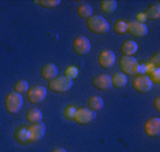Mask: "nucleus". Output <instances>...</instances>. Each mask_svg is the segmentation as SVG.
<instances>
[{
    "instance_id": "f257e3e1",
    "label": "nucleus",
    "mask_w": 160,
    "mask_h": 152,
    "mask_svg": "<svg viewBox=\"0 0 160 152\" xmlns=\"http://www.w3.org/2000/svg\"><path fill=\"white\" fill-rule=\"evenodd\" d=\"M87 27L91 33L95 34H106L111 30L109 23L102 16H91L89 18H87Z\"/></svg>"
},
{
    "instance_id": "f03ea898",
    "label": "nucleus",
    "mask_w": 160,
    "mask_h": 152,
    "mask_svg": "<svg viewBox=\"0 0 160 152\" xmlns=\"http://www.w3.org/2000/svg\"><path fill=\"white\" fill-rule=\"evenodd\" d=\"M23 103H24V99L20 93L12 92L6 96V100H4V107L9 111L10 114H16L21 110L23 107Z\"/></svg>"
},
{
    "instance_id": "7ed1b4c3",
    "label": "nucleus",
    "mask_w": 160,
    "mask_h": 152,
    "mask_svg": "<svg viewBox=\"0 0 160 152\" xmlns=\"http://www.w3.org/2000/svg\"><path fill=\"white\" fill-rule=\"evenodd\" d=\"M72 81L65 76H57L48 82V89L55 93H65L72 89Z\"/></svg>"
},
{
    "instance_id": "20e7f679",
    "label": "nucleus",
    "mask_w": 160,
    "mask_h": 152,
    "mask_svg": "<svg viewBox=\"0 0 160 152\" xmlns=\"http://www.w3.org/2000/svg\"><path fill=\"white\" fill-rule=\"evenodd\" d=\"M119 66L123 75H136L139 72V62L133 57H122L119 59Z\"/></svg>"
},
{
    "instance_id": "39448f33",
    "label": "nucleus",
    "mask_w": 160,
    "mask_h": 152,
    "mask_svg": "<svg viewBox=\"0 0 160 152\" xmlns=\"http://www.w3.org/2000/svg\"><path fill=\"white\" fill-rule=\"evenodd\" d=\"M133 89L139 93H148L153 89V83L146 75H138L133 79Z\"/></svg>"
},
{
    "instance_id": "423d86ee",
    "label": "nucleus",
    "mask_w": 160,
    "mask_h": 152,
    "mask_svg": "<svg viewBox=\"0 0 160 152\" xmlns=\"http://www.w3.org/2000/svg\"><path fill=\"white\" fill-rule=\"evenodd\" d=\"M95 118H97L95 111L89 110L88 107L77 108L75 116H74V121L78 122V124H89V122H92Z\"/></svg>"
},
{
    "instance_id": "0eeeda50",
    "label": "nucleus",
    "mask_w": 160,
    "mask_h": 152,
    "mask_svg": "<svg viewBox=\"0 0 160 152\" xmlns=\"http://www.w3.org/2000/svg\"><path fill=\"white\" fill-rule=\"evenodd\" d=\"M28 130V140L30 142H37V141L42 140V137L45 135V124L44 122H36L31 124L30 127H27Z\"/></svg>"
},
{
    "instance_id": "6e6552de",
    "label": "nucleus",
    "mask_w": 160,
    "mask_h": 152,
    "mask_svg": "<svg viewBox=\"0 0 160 152\" xmlns=\"http://www.w3.org/2000/svg\"><path fill=\"white\" fill-rule=\"evenodd\" d=\"M72 48L75 51V54L78 55H87L91 51V41L84 35H78L74 38Z\"/></svg>"
},
{
    "instance_id": "1a4fd4ad",
    "label": "nucleus",
    "mask_w": 160,
    "mask_h": 152,
    "mask_svg": "<svg viewBox=\"0 0 160 152\" xmlns=\"http://www.w3.org/2000/svg\"><path fill=\"white\" fill-rule=\"evenodd\" d=\"M98 62H99V65L102 66V68H105V69L112 68V66L115 65V62H116L115 52H113V51H111V49L101 51L99 55H98Z\"/></svg>"
},
{
    "instance_id": "9d476101",
    "label": "nucleus",
    "mask_w": 160,
    "mask_h": 152,
    "mask_svg": "<svg viewBox=\"0 0 160 152\" xmlns=\"http://www.w3.org/2000/svg\"><path fill=\"white\" fill-rule=\"evenodd\" d=\"M130 35L133 37H138V38H142V37L148 35V27H146L145 23H139V21H129L128 23V31Z\"/></svg>"
},
{
    "instance_id": "9b49d317",
    "label": "nucleus",
    "mask_w": 160,
    "mask_h": 152,
    "mask_svg": "<svg viewBox=\"0 0 160 152\" xmlns=\"http://www.w3.org/2000/svg\"><path fill=\"white\" fill-rule=\"evenodd\" d=\"M45 97H47V89L44 86H33L27 92V99L30 103H41Z\"/></svg>"
},
{
    "instance_id": "f8f14e48",
    "label": "nucleus",
    "mask_w": 160,
    "mask_h": 152,
    "mask_svg": "<svg viewBox=\"0 0 160 152\" xmlns=\"http://www.w3.org/2000/svg\"><path fill=\"white\" fill-rule=\"evenodd\" d=\"M92 86L98 90H109L112 87V76H109L106 73L97 75L92 79Z\"/></svg>"
},
{
    "instance_id": "ddd939ff",
    "label": "nucleus",
    "mask_w": 160,
    "mask_h": 152,
    "mask_svg": "<svg viewBox=\"0 0 160 152\" xmlns=\"http://www.w3.org/2000/svg\"><path fill=\"white\" fill-rule=\"evenodd\" d=\"M145 132L149 137H157L160 134V118L152 117L145 122Z\"/></svg>"
},
{
    "instance_id": "4468645a",
    "label": "nucleus",
    "mask_w": 160,
    "mask_h": 152,
    "mask_svg": "<svg viewBox=\"0 0 160 152\" xmlns=\"http://www.w3.org/2000/svg\"><path fill=\"white\" fill-rule=\"evenodd\" d=\"M13 138H14L16 142L18 144H28L30 140H28V130L26 125H20L14 130L13 132Z\"/></svg>"
},
{
    "instance_id": "2eb2a0df",
    "label": "nucleus",
    "mask_w": 160,
    "mask_h": 152,
    "mask_svg": "<svg viewBox=\"0 0 160 152\" xmlns=\"http://www.w3.org/2000/svg\"><path fill=\"white\" fill-rule=\"evenodd\" d=\"M58 76V68L54 65V63H47L41 68V78L45 79V81H52L54 78Z\"/></svg>"
},
{
    "instance_id": "dca6fc26",
    "label": "nucleus",
    "mask_w": 160,
    "mask_h": 152,
    "mask_svg": "<svg viewBox=\"0 0 160 152\" xmlns=\"http://www.w3.org/2000/svg\"><path fill=\"white\" fill-rule=\"evenodd\" d=\"M121 52L123 54V57H132L133 54H136V52H138V44H136L135 41H132V39L122 42Z\"/></svg>"
},
{
    "instance_id": "f3484780",
    "label": "nucleus",
    "mask_w": 160,
    "mask_h": 152,
    "mask_svg": "<svg viewBox=\"0 0 160 152\" xmlns=\"http://www.w3.org/2000/svg\"><path fill=\"white\" fill-rule=\"evenodd\" d=\"M26 118H27V121L30 122V124H36V122H40L42 120V113L40 108H30V110L27 111V114H26Z\"/></svg>"
},
{
    "instance_id": "a211bd4d",
    "label": "nucleus",
    "mask_w": 160,
    "mask_h": 152,
    "mask_svg": "<svg viewBox=\"0 0 160 152\" xmlns=\"http://www.w3.org/2000/svg\"><path fill=\"white\" fill-rule=\"evenodd\" d=\"M103 107V99L99 96H91L88 100V108L92 111H98Z\"/></svg>"
},
{
    "instance_id": "6ab92c4d",
    "label": "nucleus",
    "mask_w": 160,
    "mask_h": 152,
    "mask_svg": "<svg viewBox=\"0 0 160 152\" xmlns=\"http://www.w3.org/2000/svg\"><path fill=\"white\" fill-rule=\"evenodd\" d=\"M128 83V78L126 75L123 73H115L113 76H112V86L118 87V89H121V87H125Z\"/></svg>"
},
{
    "instance_id": "aec40b11",
    "label": "nucleus",
    "mask_w": 160,
    "mask_h": 152,
    "mask_svg": "<svg viewBox=\"0 0 160 152\" xmlns=\"http://www.w3.org/2000/svg\"><path fill=\"white\" fill-rule=\"evenodd\" d=\"M116 9H118V3H116L115 0H103V2H101V10L103 13L112 14Z\"/></svg>"
},
{
    "instance_id": "412c9836",
    "label": "nucleus",
    "mask_w": 160,
    "mask_h": 152,
    "mask_svg": "<svg viewBox=\"0 0 160 152\" xmlns=\"http://www.w3.org/2000/svg\"><path fill=\"white\" fill-rule=\"evenodd\" d=\"M145 16L149 20H159L160 18V6L159 4H154V6L149 7V9L146 10Z\"/></svg>"
},
{
    "instance_id": "4be33fe9",
    "label": "nucleus",
    "mask_w": 160,
    "mask_h": 152,
    "mask_svg": "<svg viewBox=\"0 0 160 152\" xmlns=\"http://www.w3.org/2000/svg\"><path fill=\"white\" fill-rule=\"evenodd\" d=\"M113 30H115V33L118 34V35H123V34H126V31H128V23L123 21V20L115 21V24H113Z\"/></svg>"
},
{
    "instance_id": "5701e85b",
    "label": "nucleus",
    "mask_w": 160,
    "mask_h": 152,
    "mask_svg": "<svg viewBox=\"0 0 160 152\" xmlns=\"http://www.w3.org/2000/svg\"><path fill=\"white\" fill-rule=\"evenodd\" d=\"M78 16L81 18H89L92 16V7L89 4H81L78 7Z\"/></svg>"
},
{
    "instance_id": "b1692460",
    "label": "nucleus",
    "mask_w": 160,
    "mask_h": 152,
    "mask_svg": "<svg viewBox=\"0 0 160 152\" xmlns=\"http://www.w3.org/2000/svg\"><path fill=\"white\" fill-rule=\"evenodd\" d=\"M28 89H30V86H28V82L27 81H18L17 83L14 85V92L16 93H20V94L27 93Z\"/></svg>"
},
{
    "instance_id": "393cba45",
    "label": "nucleus",
    "mask_w": 160,
    "mask_h": 152,
    "mask_svg": "<svg viewBox=\"0 0 160 152\" xmlns=\"http://www.w3.org/2000/svg\"><path fill=\"white\" fill-rule=\"evenodd\" d=\"M37 4H40L41 7H57L61 4L60 0H38Z\"/></svg>"
},
{
    "instance_id": "a878e982",
    "label": "nucleus",
    "mask_w": 160,
    "mask_h": 152,
    "mask_svg": "<svg viewBox=\"0 0 160 152\" xmlns=\"http://www.w3.org/2000/svg\"><path fill=\"white\" fill-rule=\"evenodd\" d=\"M75 111H77L75 106H67V107L64 108V117H65V118H68V120H74Z\"/></svg>"
},
{
    "instance_id": "bb28decb",
    "label": "nucleus",
    "mask_w": 160,
    "mask_h": 152,
    "mask_svg": "<svg viewBox=\"0 0 160 152\" xmlns=\"http://www.w3.org/2000/svg\"><path fill=\"white\" fill-rule=\"evenodd\" d=\"M149 79L152 81V83H159V69H152L149 71Z\"/></svg>"
},
{
    "instance_id": "cd10ccee",
    "label": "nucleus",
    "mask_w": 160,
    "mask_h": 152,
    "mask_svg": "<svg viewBox=\"0 0 160 152\" xmlns=\"http://www.w3.org/2000/svg\"><path fill=\"white\" fill-rule=\"evenodd\" d=\"M77 75H78V71H77V68H74V66H71V68H68L65 71V78L71 79V81L77 78Z\"/></svg>"
},
{
    "instance_id": "c85d7f7f",
    "label": "nucleus",
    "mask_w": 160,
    "mask_h": 152,
    "mask_svg": "<svg viewBox=\"0 0 160 152\" xmlns=\"http://www.w3.org/2000/svg\"><path fill=\"white\" fill-rule=\"evenodd\" d=\"M145 20H146V16H145V13H142V14L138 16V20H136V21H139V23H143Z\"/></svg>"
},
{
    "instance_id": "c756f323",
    "label": "nucleus",
    "mask_w": 160,
    "mask_h": 152,
    "mask_svg": "<svg viewBox=\"0 0 160 152\" xmlns=\"http://www.w3.org/2000/svg\"><path fill=\"white\" fill-rule=\"evenodd\" d=\"M154 108H156V110H160V99L159 97L154 100Z\"/></svg>"
},
{
    "instance_id": "7c9ffc66",
    "label": "nucleus",
    "mask_w": 160,
    "mask_h": 152,
    "mask_svg": "<svg viewBox=\"0 0 160 152\" xmlns=\"http://www.w3.org/2000/svg\"><path fill=\"white\" fill-rule=\"evenodd\" d=\"M51 152H67L65 148H54Z\"/></svg>"
}]
</instances>
